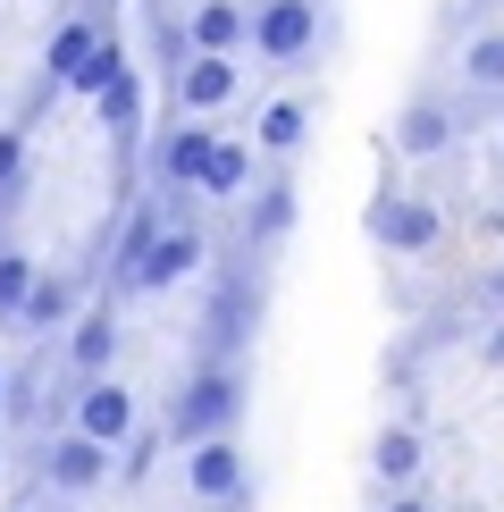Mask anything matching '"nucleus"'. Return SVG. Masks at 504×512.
I'll use <instances>...</instances> for the list:
<instances>
[{
  "instance_id": "nucleus-29",
  "label": "nucleus",
  "mask_w": 504,
  "mask_h": 512,
  "mask_svg": "<svg viewBox=\"0 0 504 512\" xmlns=\"http://www.w3.org/2000/svg\"><path fill=\"white\" fill-rule=\"evenodd\" d=\"M0 412H9V370H0Z\"/></svg>"
},
{
  "instance_id": "nucleus-7",
  "label": "nucleus",
  "mask_w": 504,
  "mask_h": 512,
  "mask_svg": "<svg viewBox=\"0 0 504 512\" xmlns=\"http://www.w3.org/2000/svg\"><path fill=\"white\" fill-rule=\"evenodd\" d=\"M320 0H252V51L269 59V68H303L311 51H320Z\"/></svg>"
},
{
  "instance_id": "nucleus-19",
  "label": "nucleus",
  "mask_w": 504,
  "mask_h": 512,
  "mask_svg": "<svg viewBox=\"0 0 504 512\" xmlns=\"http://www.w3.org/2000/svg\"><path fill=\"white\" fill-rule=\"evenodd\" d=\"M26 185H34V126L9 118V126H0V236H9L17 202H26Z\"/></svg>"
},
{
  "instance_id": "nucleus-11",
  "label": "nucleus",
  "mask_w": 504,
  "mask_h": 512,
  "mask_svg": "<svg viewBox=\"0 0 504 512\" xmlns=\"http://www.w3.org/2000/svg\"><path fill=\"white\" fill-rule=\"evenodd\" d=\"M59 353H68V378H76V387H93V378L118 370V303H110V294L84 303V319L59 336Z\"/></svg>"
},
{
  "instance_id": "nucleus-13",
  "label": "nucleus",
  "mask_w": 504,
  "mask_h": 512,
  "mask_svg": "<svg viewBox=\"0 0 504 512\" xmlns=\"http://www.w3.org/2000/svg\"><path fill=\"white\" fill-rule=\"evenodd\" d=\"M286 236H294V177H286V168H269V177L244 194V210H236V244L244 252H269V244H286Z\"/></svg>"
},
{
  "instance_id": "nucleus-26",
  "label": "nucleus",
  "mask_w": 504,
  "mask_h": 512,
  "mask_svg": "<svg viewBox=\"0 0 504 512\" xmlns=\"http://www.w3.org/2000/svg\"><path fill=\"white\" fill-rule=\"evenodd\" d=\"M387 512H437V504L420 496V487H404V496H387Z\"/></svg>"
},
{
  "instance_id": "nucleus-23",
  "label": "nucleus",
  "mask_w": 504,
  "mask_h": 512,
  "mask_svg": "<svg viewBox=\"0 0 504 512\" xmlns=\"http://www.w3.org/2000/svg\"><path fill=\"white\" fill-rule=\"evenodd\" d=\"M160 445H168V429H135V437H126L118 445V487H143V479H152V454H160Z\"/></svg>"
},
{
  "instance_id": "nucleus-4",
  "label": "nucleus",
  "mask_w": 504,
  "mask_h": 512,
  "mask_svg": "<svg viewBox=\"0 0 504 512\" xmlns=\"http://www.w3.org/2000/svg\"><path fill=\"white\" fill-rule=\"evenodd\" d=\"M110 471H118V445L84 437L76 420H68V429H42V445H34V496H51V504L93 496Z\"/></svg>"
},
{
  "instance_id": "nucleus-10",
  "label": "nucleus",
  "mask_w": 504,
  "mask_h": 512,
  "mask_svg": "<svg viewBox=\"0 0 504 512\" xmlns=\"http://www.w3.org/2000/svg\"><path fill=\"white\" fill-rule=\"evenodd\" d=\"M84 286H93L84 269H42L34 294H26V311H17V336H26V345H42V336H68L76 319H84Z\"/></svg>"
},
{
  "instance_id": "nucleus-15",
  "label": "nucleus",
  "mask_w": 504,
  "mask_h": 512,
  "mask_svg": "<svg viewBox=\"0 0 504 512\" xmlns=\"http://www.w3.org/2000/svg\"><path fill=\"white\" fill-rule=\"evenodd\" d=\"M76 429H84V437H101V445H126V437L143 429V420H135V395L118 387V370H110V378H93V387H76Z\"/></svg>"
},
{
  "instance_id": "nucleus-12",
  "label": "nucleus",
  "mask_w": 504,
  "mask_h": 512,
  "mask_svg": "<svg viewBox=\"0 0 504 512\" xmlns=\"http://www.w3.org/2000/svg\"><path fill=\"white\" fill-rule=\"evenodd\" d=\"M244 487H261V479H252V454L236 437H210V445L185 454V496H194V504H236Z\"/></svg>"
},
{
  "instance_id": "nucleus-8",
  "label": "nucleus",
  "mask_w": 504,
  "mask_h": 512,
  "mask_svg": "<svg viewBox=\"0 0 504 512\" xmlns=\"http://www.w3.org/2000/svg\"><path fill=\"white\" fill-rule=\"evenodd\" d=\"M244 93V68L236 51H185L168 68V118H202V110H227Z\"/></svg>"
},
{
  "instance_id": "nucleus-2",
  "label": "nucleus",
  "mask_w": 504,
  "mask_h": 512,
  "mask_svg": "<svg viewBox=\"0 0 504 512\" xmlns=\"http://www.w3.org/2000/svg\"><path fill=\"white\" fill-rule=\"evenodd\" d=\"M244 412H252V361H185V378L168 387L160 429L177 454H194L210 437H236Z\"/></svg>"
},
{
  "instance_id": "nucleus-27",
  "label": "nucleus",
  "mask_w": 504,
  "mask_h": 512,
  "mask_svg": "<svg viewBox=\"0 0 504 512\" xmlns=\"http://www.w3.org/2000/svg\"><path fill=\"white\" fill-rule=\"evenodd\" d=\"M252 504H261V487H244L236 504H202V512H252Z\"/></svg>"
},
{
  "instance_id": "nucleus-21",
  "label": "nucleus",
  "mask_w": 504,
  "mask_h": 512,
  "mask_svg": "<svg viewBox=\"0 0 504 512\" xmlns=\"http://www.w3.org/2000/svg\"><path fill=\"white\" fill-rule=\"evenodd\" d=\"M126 68H135V59H126V42H118V26H110V34L93 42V59H84V68L68 76V101H101V93H110V84H118Z\"/></svg>"
},
{
  "instance_id": "nucleus-18",
  "label": "nucleus",
  "mask_w": 504,
  "mask_h": 512,
  "mask_svg": "<svg viewBox=\"0 0 504 512\" xmlns=\"http://www.w3.org/2000/svg\"><path fill=\"white\" fill-rule=\"evenodd\" d=\"M454 76H462V93H471V101L504 110V26H488V34H471V42H462Z\"/></svg>"
},
{
  "instance_id": "nucleus-1",
  "label": "nucleus",
  "mask_w": 504,
  "mask_h": 512,
  "mask_svg": "<svg viewBox=\"0 0 504 512\" xmlns=\"http://www.w3.org/2000/svg\"><path fill=\"white\" fill-rule=\"evenodd\" d=\"M261 319H269V269H261V252L227 244V261L210 269L202 319H194V361H252Z\"/></svg>"
},
{
  "instance_id": "nucleus-14",
  "label": "nucleus",
  "mask_w": 504,
  "mask_h": 512,
  "mask_svg": "<svg viewBox=\"0 0 504 512\" xmlns=\"http://www.w3.org/2000/svg\"><path fill=\"white\" fill-rule=\"evenodd\" d=\"M420 471H429L420 429H412V420H387V429L370 437V487H378V496H404V487H420Z\"/></svg>"
},
{
  "instance_id": "nucleus-9",
  "label": "nucleus",
  "mask_w": 504,
  "mask_h": 512,
  "mask_svg": "<svg viewBox=\"0 0 504 512\" xmlns=\"http://www.w3.org/2000/svg\"><path fill=\"white\" fill-rule=\"evenodd\" d=\"M194 269H210V227H202V219H168V227H160V244H152V261L135 269V294H126V303L185 286Z\"/></svg>"
},
{
  "instance_id": "nucleus-24",
  "label": "nucleus",
  "mask_w": 504,
  "mask_h": 512,
  "mask_svg": "<svg viewBox=\"0 0 504 512\" xmlns=\"http://www.w3.org/2000/svg\"><path fill=\"white\" fill-rule=\"evenodd\" d=\"M471 294H479V303H488V311L504 319V269H488V277H479V286H471Z\"/></svg>"
},
{
  "instance_id": "nucleus-17",
  "label": "nucleus",
  "mask_w": 504,
  "mask_h": 512,
  "mask_svg": "<svg viewBox=\"0 0 504 512\" xmlns=\"http://www.w3.org/2000/svg\"><path fill=\"white\" fill-rule=\"evenodd\" d=\"M185 34H194V51H252V0H194Z\"/></svg>"
},
{
  "instance_id": "nucleus-30",
  "label": "nucleus",
  "mask_w": 504,
  "mask_h": 512,
  "mask_svg": "<svg viewBox=\"0 0 504 512\" xmlns=\"http://www.w3.org/2000/svg\"><path fill=\"white\" fill-rule=\"evenodd\" d=\"M84 9H118V0H84Z\"/></svg>"
},
{
  "instance_id": "nucleus-6",
  "label": "nucleus",
  "mask_w": 504,
  "mask_h": 512,
  "mask_svg": "<svg viewBox=\"0 0 504 512\" xmlns=\"http://www.w3.org/2000/svg\"><path fill=\"white\" fill-rule=\"evenodd\" d=\"M462 126H471V101H454V93H437V84H420V93L404 101V118L387 126V152L437 160V152H454V143H462Z\"/></svg>"
},
{
  "instance_id": "nucleus-16",
  "label": "nucleus",
  "mask_w": 504,
  "mask_h": 512,
  "mask_svg": "<svg viewBox=\"0 0 504 512\" xmlns=\"http://www.w3.org/2000/svg\"><path fill=\"white\" fill-rule=\"evenodd\" d=\"M311 118H320V101H303V93L269 101V110L252 118V143H261V160H294V152L311 143Z\"/></svg>"
},
{
  "instance_id": "nucleus-28",
  "label": "nucleus",
  "mask_w": 504,
  "mask_h": 512,
  "mask_svg": "<svg viewBox=\"0 0 504 512\" xmlns=\"http://www.w3.org/2000/svg\"><path fill=\"white\" fill-rule=\"evenodd\" d=\"M152 9H194V0H152Z\"/></svg>"
},
{
  "instance_id": "nucleus-3",
  "label": "nucleus",
  "mask_w": 504,
  "mask_h": 512,
  "mask_svg": "<svg viewBox=\"0 0 504 512\" xmlns=\"http://www.w3.org/2000/svg\"><path fill=\"white\" fill-rule=\"evenodd\" d=\"M219 152V126L202 118H168L152 135V152H143V185L168 202V219H202V168Z\"/></svg>"
},
{
  "instance_id": "nucleus-25",
  "label": "nucleus",
  "mask_w": 504,
  "mask_h": 512,
  "mask_svg": "<svg viewBox=\"0 0 504 512\" xmlns=\"http://www.w3.org/2000/svg\"><path fill=\"white\" fill-rule=\"evenodd\" d=\"M479 361H488V370H504V319H496L488 336H479Z\"/></svg>"
},
{
  "instance_id": "nucleus-5",
  "label": "nucleus",
  "mask_w": 504,
  "mask_h": 512,
  "mask_svg": "<svg viewBox=\"0 0 504 512\" xmlns=\"http://www.w3.org/2000/svg\"><path fill=\"white\" fill-rule=\"evenodd\" d=\"M362 236H370L378 252H404V261H420V252L446 244V210L420 202V194H404V185H378L370 210H362Z\"/></svg>"
},
{
  "instance_id": "nucleus-20",
  "label": "nucleus",
  "mask_w": 504,
  "mask_h": 512,
  "mask_svg": "<svg viewBox=\"0 0 504 512\" xmlns=\"http://www.w3.org/2000/svg\"><path fill=\"white\" fill-rule=\"evenodd\" d=\"M252 160H261V143L219 135V152H210V168H202V202H244L252 194Z\"/></svg>"
},
{
  "instance_id": "nucleus-22",
  "label": "nucleus",
  "mask_w": 504,
  "mask_h": 512,
  "mask_svg": "<svg viewBox=\"0 0 504 512\" xmlns=\"http://www.w3.org/2000/svg\"><path fill=\"white\" fill-rule=\"evenodd\" d=\"M34 277H42V261H34L26 244H9V236H0V328H17V311H26Z\"/></svg>"
}]
</instances>
